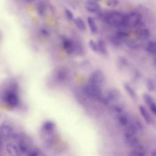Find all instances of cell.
I'll return each instance as SVG.
<instances>
[{
	"instance_id": "1",
	"label": "cell",
	"mask_w": 156,
	"mask_h": 156,
	"mask_svg": "<svg viewBox=\"0 0 156 156\" xmlns=\"http://www.w3.org/2000/svg\"><path fill=\"white\" fill-rule=\"evenodd\" d=\"M101 18L108 24L113 27L124 28L125 15L118 11L101 14Z\"/></svg>"
},
{
	"instance_id": "2",
	"label": "cell",
	"mask_w": 156,
	"mask_h": 156,
	"mask_svg": "<svg viewBox=\"0 0 156 156\" xmlns=\"http://www.w3.org/2000/svg\"><path fill=\"white\" fill-rule=\"evenodd\" d=\"M142 23V17L139 12H132L125 15L124 27H139Z\"/></svg>"
},
{
	"instance_id": "3",
	"label": "cell",
	"mask_w": 156,
	"mask_h": 156,
	"mask_svg": "<svg viewBox=\"0 0 156 156\" xmlns=\"http://www.w3.org/2000/svg\"><path fill=\"white\" fill-rule=\"evenodd\" d=\"M84 90L88 97L91 99L101 101L103 96L102 88L88 83L85 87Z\"/></svg>"
},
{
	"instance_id": "4",
	"label": "cell",
	"mask_w": 156,
	"mask_h": 156,
	"mask_svg": "<svg viewBox=\"0 0 156 156\" xmlns=\"http://www.w3.org/2000/svg\"><path fill=\"white\" fill-rule=\"evenodd\" d=\"M105 82V76L104 73L100 70L93 72L89 78L88 83L96 86L102 88Z\"/></svg>"
},
{
	"instance_id": "5",
	"label": "cell",
	"mask_w": 156,
	"mask_h": 156,
	"mask_svg": "<svg viewBox=\"0 0 156 156\" xmlns=\"http://www.w3.org/2000/svg\"><path fill=\"white\" fill-rule=\"evenodd\" d=\"M120 98L119 91L116 88L108 89L105 95L103 94L101 101L105 104H108L118 101Z\"/></svg>"
},
{
	"instance_id": "6",
	"label": "cell",
	"mask_w": 156,
	"mask_h": 156,
	"mask_svg": "<svg viewBox=\"0 0 156 156\" xmlns=\"http://www.w3.org/2000/svg\"><path fill=\"white\" fill-rule=\"evenodd\" d=\"M136 133L129 129L125 132V138L127 143L135 148L141 147Z\"/></svg>"
},
{
	"instance_id": "7",
	"label": "cell",
	"mask_w": 156,
	"mask_h": 156,
	"mask_svg": "<svg viewBox=\"0 0 156 156\" xmlns=\"http://www.w3.org/2000/svg\"><path fill=\"white\" fill-rule=\"evenodd\" d=\"M56 128V125L51 120L45 121L42 126V131L45 134L51 135L53 133Z\"/></svg>"
},
{
	"instance_id": "8",
	"label": "cell",
	"mask_w": 156,
	"mask_h": 156,
	"mask_svg": "<svg viewBox=\"0 0 156 156\" xmlns=\"http://www.w3.org/2000/svg\"><path fill=\"white\" fill-rule=\"evenodd\" d=\"M139 110L141 116L147 124L151 125L153 123V118L147 109L144 106L140 105L139 107Z\"/></svg>"
},
{
	"instance_id": "9",
	"label": "cell",
	"mask_w": 156,
	"mask_h": 156,
	"mask_svg": "<svg viewBox=\"0 0 156 156\" xmlns=\"http://www.w3.org/2000/svg\"><path fill=\"white\" fill-rule=\"evenodd\" d=\"M62 45L64 49L67 53L72 54L74 53L75 41L69 38H64L63 39Z\"/></svg>"
},
{
	"instance_id": "10",
	"label": "cell",
	"mask_w": 156,
	"mask_h": 156,
	"mask_svg": "<svg viewBox=\"0 0 156 156\" xmlns=\"http://www.w3.org/2000/svg\"><path fill=\"white\" fill-rule=\"evenodd\" d=\"M13 133L11 126L7 124H3L0 126V135L4 138H9L12 136Z\"/></svg>"
},
{
	"instance_id": "11",
	"label": "cell",
	"mask_w": 156,
	"mask_h": 156,
	"mask_svg": "<svg viewBox=\"0 0 156 156\" xmlns=\"http://www.w3.org/2000/svg\"><path fill=\"white\" fill-rule=\"evenodd\" d=\"M86 9L92 13H96L100 10V6L98 2L94 1H90L86 3L85 6Z\"/></svg>"
},
{
	"instance_id": "12",
	"label": "cell",
	"mask_w": 156,
	"mask_h": 156,
	"mask_svg": "<svg viewBox=\"0 0 156 156\" xmlns=\"http://www.w3.org/2000/svg\"><path fill=\"white\" fill-rule=\"evenodd\" d=\"M6 150L10 156H20V152L18 147L12 143H8L6 146Z\"/></svg>"
},
{
	"instance_id": "13",
	"label": "cell",
	"mask_w": 156,
	"mask_h": 156,
	"mask_svg": "<svg viewBox=\"0 0 156 156\" xmlns=\"http://www.w3.org/2000/svg\"><path fill=\"white\" fill-rule=\"evenodd\" d=\"M130 118L128 115L126 114H121L118 117V120L119 123L124 126H128Z\"/></svg>"
},
{
	"instance_id": "14",
	"label": "cell",
	"mask_w": 156,
	"mask_h": 156,
	"mask_svg": "<svg viewBox=\"0 0 156 156\" xmlns=\"http://www.w3.org/2000/svg\"><path fill=\"white\" fill-rule=\"evenodd\" d=\"M87 21L91 32L93 34L96 33L97 32L98 30V28L94 18L91 16H89L87 18Z\"/></svg>"
},
{
	"instance_id": "15",
	"label": "cell",
	"mask_w": 156,
	"mask_h": 156,
	"mask_svg": "<svg viewBox=\"0 0 156 156\" xmlns=\"http://www.w3.org/2000/svg\"><path fill=\"white\" fill-rule=\"evenodd\" d=\"M124 87L125 91L130 97L133 99H136V93L131 86L129 85L127 83H125L124 84Z\"/></svg>"
},
{
	"instance_id": "16",
	"label": "cell",
	"mask_w": 156,
	"mask_h": 156,
	"mask_svg": "<svg viewBox=\"0 0 156 156\" xmlns=\"http://www.w3.org/2000/svg\"><path fill=\"white\" fill-rule=\"evenodd\" d=\"M138 35L141 40H147L150 36V32L147 28H141L138 31Z\"/></svg>"
},
{
	"instance_id": "17",
	"label": "cell",
	"mask_w": 156,
	"mask_h": 156,
	"mask_svg": "<svg viewBox=\"0 0 156 156\" xmlns=\"http://www.w3.org/2000/svg\"><path fill=\"white\" fill-rule=\"evenodd\" d=\"M97 43L98 46V52L100 53L103 55H107L108 50L105 41L100 39Z\"/></svg>"
},
{
	"instance_id": "18",
	"label": "cell",
	"mask_w": 156,
	"mask_h": 156,
	"mask_svg": "<svg viewBox=\"0 0 156 156\" xmlns=\"http://www.w3.org/2000/svg\"><path fill=\"white\" fill-rule=\"evenodd\" d=\"M128 156H145V154L142 147H140L130 151Z\"/></svg>"
},
{
	"instance_id": "19",
	"label": "cell",
	"mask_w": 156,
	"mask_h": 156,
	"mask_svg": "<svg viewBox=\"0 0 156 156\" xmlns=\"http://www.w3.org/2000/svg\"><path fill=\"white\" fill-rule=\"evenodd\" d=\"M156 42L154 41H150L147 43L146 45V51L150 54H155L156 53Z\"/></svg>"
},
{
	"instance_id": "20",
	"label": "cell",
	"mask_w": 156,
	"mask_h": 156,
	"mask_svg": "<svg viewBox=\"0 0 156 156\" xmlns=\"http://www.w3.org/2000/svg\"><path fill=\"white\" fill-rule=\"evenodd\" d=\"M74 23L76 26L79 30L82 31H84L85 30V23L83 20L82 18H80V17H78V18L74 19Z\"/></svg>"
},
{
	"instance_id": "21",
	"label": "cell",
	"mask_w": 156,
	"mask_h": 156,
	"mask_svg": "<svg viewBox=\"0 0 156 156\" xmlns=\"http://www.w3.org/2000/svg\"><path fill=\"white\" fill-rule=\"evenodd\" d=\"M147 90L151 92H154L156 89V83L152 78H148L146 82Z\"/></svg>"
},
{
	"instance_id": "22",
	"label": "cell",
	"mask_w": 156,
	"mask_h": 156,
	"mask_svg": "<svg viewBox=\"0 0 156 156\" xmlns=\"http://www.w3.org/2000/svg\"><path fill=\"white\" fill-rule=\"evenodd\" d=\"M142 98H143V100H144L145 103L147 104V105L148 107L151 105L152 104L155 103L152 97L149 94H147V93H144L143 94V95H142Z\"/></svg>"
},
{
	"instance_id": "23",
	"label": "cell",
	"mask_w": 156,
	"mask_h": 156,
	"mask_svg": "<svg viewBox=\"0 0 156 156\" xmlns=\"http://www.w3.org/2000/svg\"><path fill=\"white\" fill-rule=\"evenodd\" d=\"M116 36L120 40H122L126 38L128 36V32L124 29H120L117 32Z\"/></svg>"
},
{
	"instance_id": "24",
	"label": "cell",
	"mask_w": 156,
	"mask_h": 156,
	"mask_svg": "<svg viewBox=\"0 0 156 156\" xmlns=\"http://www.w3.org/2000/svg\"><path fill=\"white\" fill-rule=\"evenodd\" d=\"M27 156H41V151L37 148H31L27 152Z\"/></svg>"
},
{
	"instance_id": "25",
	"label": "cell",
	"mask_w": 156,
	"mask_h": 156,
	"mask_svg": "<svg viewBox=\"0 0 156 156\" xmlns=\"http://www.w3.org/2000/svg\"><path fill=\"white\" fill-rule=\"evenodd\" d=\"M83 51V47L82 44L79 42H75L74 53L78 55H82Z\"/></svg>"
},
{
	"instance_id": "26",
	"label": "cell",
	"mask_w": 156,
	"mask_h": 156,
	"mask_svg": "<svg viewBox=\"0 0 156 156\" xmlns=\"http://www.w3.org/2000/svg\"><path fill=\"white\" fill-rule=\"evenodd\" d=\"M88 45L93 51L94 52H98L97 43L94 40H89V42H88Z\"/></svg>"
},
{
	"instance_id": "27",
	"label": "cell",
	"mask_w": 156,
	"mask_h": 156,
	"mask_svg": "<svg viewBox=\"0 0 156 156\" xmlns=\"http://www.w3.org/2000/svg\"><path fill=\"white\" fill-rule=\"evenodd\" d=\"M118 62L122 66H126L128 65L129 62L127 59L124 56H119L118 58Z\"/></svg>"
},
{
	"instance_id": "28",
	"label": "cell",
	"mask_w": 156,
	"mask_h": 156,
	"mask_svg": "<svg viewBox=\"0 0 156 156\" xmlns=\"http://www.w3.org/2000/svg\"><path fill=\"white\" fill-rule=\"evenodd\" d=\"M65 13L67 19L71 21L74 20V16L73 12L69 9H66L65 10Z\"/></svg>"
},
{
	"instance_id": "29",
	"label": "cell",
	"mask_w": 156,
	"mask_h": 156,
	"mask_svg": "<svg viewBox=\"0 0 156 156\" xmlns=\"http://www.w3.org/2000/svg\"><path fill=\"white\" fill-rule=\"evenodd\" d=\"M119 3V1L117 0H110L106 2V5L108 7L113 8V7H116L117 6Z\"/></svg>"
},
{
	"instance_id": "30",
	"label": "cell",
	"mask_w": 156,
	"mask_h": 156,
	"mask_svg": "<svg viewBox=\"0 0 156 156\" xmlns=\"http://www.w3.org/2000/svg\"><path fill=\"white\" fill-rule=\"evenodd\" d=\"M58 78L60 80H63L65 79L66 77V73L65 71H61L59 72V74H58Z\"/></svg>"
},
{
	"instance_id": "31",
	"label": "cell",
	"mask_w": 156,
	"mask_h": 156,
	"mask_svg": "<svg viewBox=\"0 0 156 156\" xmlns=\"http://www.w3.org/2000/svg\"><path fill=\"white\" fill-rule=\"evenodd\" d=\"M150 110L151 112L154 115H156V103H154V104H152L149 107Z\"/></svg>"
},
{
	"instance_id": "32",
	"label": "cell",
	"mask_w": 156,
	"mask_h": 156,
	"mask_svg": "<svg viewBox=\"0 0 156 156\" xmlns=\"http://www.w3.org/2000/svg\"><path fill=\"white\" fill-rule=\"evenodd\" d=\"M139 44L137 43L136 42H132L129 44V46L131 48H133V49H137L138 47H139Z\"/></svg>"
},
{
	"instance_id": "33",
	"label": "cell",
	"mask_w": 156,
	"mask_h": 156,
	"mask_svg": "<svg viewBox=\"0 0 156 156\" xmlns=\"http://www.w3.org/2000/svg\"><path fill=\"white\" fill-rule=\"evenodd\" d=\"M151 156H156V151H155V150L151 151Z\"/></svg>"
}]
</instances>
